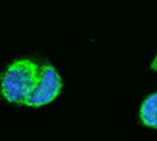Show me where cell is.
Returning <instances> with one entry per match:
<instances>
[{
    "label": "cell",
    "instance_id": "1",
    "mask_svg": "<svg viewBox=\"0 0 157 141\" xmlns=\"http://www.w3.org/2000/svg\"><path fill=\"white\" fill-rule=\"evenodd\" d=\"M38 64L29 58H19L10 63L0 77V95L5 101L25 105L39 76Z\"/></svg>",
    "mask_w": 157,
    "mask_h": 141
},
{
    "label": "cell",
    "instance_id": "2",
    "mask_svg": "<svg viewBox=\"0 0 157 141\" xmlns=\"http://www.w3.org/2000/svg\"><path fill=\"white\" fill-rule=\"evenodd\" d=\"M61 89L63 80L58 71L51 64H44L39 70V76L35 83L34 90L28 97V101L25 102V105L32 108L48 105L58 97V95L61 93Z\"/></svg>",
    "mask_w": 157,
    "mask_h": 141
},
{
    "label": "cell",
    "instance_id": "3",
    "mask_svg": "<svg viewBox=\"0 0 157 141\" xmlns=\"http://www.w3.org/2000/svg\"><path fill=\"white\" fill-rule=\"evenodd\" d=\"M140 119L146 127L157 128V92L150 95L141 103Z\"/></svg>",
    "mask_w": 157,
    "mask_h": 141
},
{
    "label": "cell",
    "instance_id": "4",
    "mask_svg": "<svg viewBox=\"0 0 157 141\" xmlns=\"http://www.w3.org/2000/svg\"><path fill=\"white\" fill-rule=\"evenodd\" d=\"M150 67H151L153 71H157V54H156V57H154V60L151 61V66H150Z\"/></svg>",
    "mask_w": 157,
    "mask_h": 141
}]
</instances>
